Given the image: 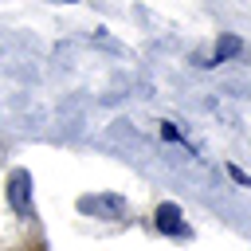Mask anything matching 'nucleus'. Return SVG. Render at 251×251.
Masks as SVG:
<instances>
[{"instance_id": "423d86ee", "label": "nucleus", "mask_w": 251, "mask_h": 251, "mask_svg": "<svg viewBox=\"0 0 251 251\" xmlns=\"http://www.w3.org/2000/svg\"><path fill=\"white\" fill-rule=\"evenodd\" d=\"M161 137H165V141H180V133H176L173 122H161Z\"/></svg>"}, {"instance_id": "7ed1b4c3", "label": "nucleus", "mask_w": 251, "mask_h": 251, "mask_svg": "<svg viewBox=\"0 0 251 251\" xmlns=\"http://www.w3.org/2000/svg\"><path fill=\"white\" fill-rule=\"evenodd\" d=\"M153 224H157V231H165V235H184V224H180V208H176V204H157Z\"/></svg>"}, {"instance_id": "f257e3e1", "label": "nucleus", "mask_w": 251, "mask_h": 251, "mask_svg": "<svg viewBox=\"0 0 251 251\" xmlns=\"http://www.w3.org/2000/svg\"><path fill=\"white\" fill-rule=\"evenodd\" d=\"M78 212H94V216H102V220H122V216L129 212V204H126V196L102 192V196H82V200H78Z\"/></svg>"}, {"instance_id": "f03ea898", "label": "nucleus", "mask_w": 251, "mask_h": 251, "mask_svg": "<svg viewBox=\"0 0 251 251\" xmlns=\"http://www.w3.org/2000/svg\"><path fill=\"white\" fill-rule=\"evenodd\" d=\"M8 204L16 216H27L31 212V173L27 169H16L8 176Z\"/></svg>"}, {"instance_id": "39448f33", "label": "nucleus", "mask_w": 251, "mask_h": 251, "mask_svg": "<svg viewBox=\"0 0 251 251\" xmlns=\"http://www.w3.org/2000/svg\"><path fill=\"white\" fill-rule=\"evenodd\" d=\"M227 176H231L235 184H243V188H251V176H247V173H243L239 165H227Z\"/></svg>"}, {"instance_id": "20e7f679", "label": "nucleus", "mask_w": 251, "mask_h": 251, "mask_svg": "<svg viewBox=\"0 0 251 251\" xmlns=\"http://www.w3.org/2000/svg\"><path fill=\"white\" fill-rule=\"evenodd\" d=\"M239 51H243V39H239V35H220V43H216V51H212V59H208L204 67L224 63V59H231V55H239Z\"/></svg>"}]
</instances>
